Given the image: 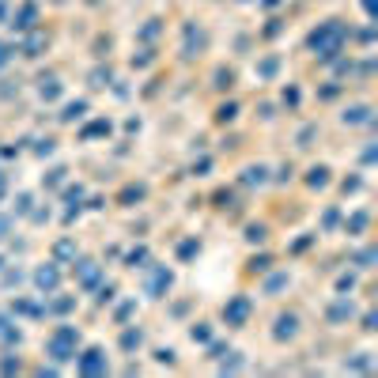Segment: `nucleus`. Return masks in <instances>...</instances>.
<instances>
[{"label": "nucleus", "instance_id": "obj_1", "mask_svg": "<svg viewBox=\"0 0 378 378\" xmlns=\"http://www.w3.org/2000/svg\"><path fill=\"white\" fill-rule=\"evenodd\" d=\"M344 46V27L337 19H329L326 27H318L314 35H310V50L318 53V57H333V53H340Z\"/></svg>", "mask_w": 378, "mask_h": 378}, {"label": "nucleus", "instance_id": "obj_2", "mask_svg": "<svg viewBox=\"0 0 378 378\" xmlns=\"http://www.w3.org/2000/svg\"><path fill=\"white\" fill-rule=\"evenodd\" d=\"M76 348H80V333H76L72 326H61V329H53L50 333V340H46V352L53 355V360H76Z\"/></svg>", "mask_w": 378, "mask_h": 378}, {"label": "nucleus", "instance_id": "obj_3", "mask_svg": "<svg viewBox=\"0 0 378 378\" xmlns=\"http://www.w3.org/2000/svg\"><path fill=\"white\" fill-rule=\"evenodd\" d=\"M250 310H253V307H250V299H246V295H235V299H231V303L224 307L227 326H235V329H239V326H246V321H250Z\"/></svg>", "mask_w": 378, "mask_h": 378}, {"label": "nucleus", "instance_id": "obj_4", "mask_svg": "<svg viewBox=\"0 0 378 378\" xmlns=\"http://www.w3.org/2000/svg\"><path fill=\"white\" fill-rule=\"evenodd\" d=\"M76 367H80L84 374H103L110 363H106V352L103 348H87L84 355H76Z\"/></svg>", "mask_w": 378, "mask_h": 378}, {"label": "nucleus", "instance_id": "obj_5", "mask_svg": "<svg viewBox=\"0 0 378 378\" xmlns=\"http://www.w3.org/2000/svg\"><path fill=\"white\" fill-rule=\"evenodd\" d=\"M276 326H280V329H276V340L295 337V333H299V318L295 314H280V318H276Z\"/></svg>", "mask_w": 378, "mask_h": 378}, {"label": "nucleus", "instance_id": "obj_6", "mask_svg": "<svg viewBox=\"0 0 378 378\" xmlns=\"http://www.w3.org/2000/svg\"><path fill=\"white\" fill-rule=\"evenodd\" d=\"M35 284L42 287V292H53V287L61 284V276H57V269H50V265H46V269L35 273Z\"/></svg>", "mask_w": 378, "mask_h": 378}, {"label": "nucleus", "instance_id": "obj_7", "mask_svg": "<svg viewBox=\"0 0 378 378\" xmlns=\"http://www.w3.org/2000/svg\"><path fill=\"white\" fill-rule=\"evenodd\" d=\"M95 276H98V269H95L91 261H84V269H80V280H84V284H95Z\"/></svg>", "mask_w": 378, "mask_h": 378}, {"label": "nucleus", "instance_id": "obj_8", "mask_svg": "<svg viewBox=\"0 0 378 378\" xmlns=\"http://www.w3.org/2000/svg\"><path fill=\"white\" fill-rule=\"evenodd\" d=\"M189 337H193V340H208V329H205V321H201V329H197V326L189 329Z\"/></svg>", "mask_w": 378, "mask_h": 378}, {"label": "nucleus", "instance_id": "obj_9", "mask_svg": "<svg viewBox=\"0 0 378 378\" xmlns=\"http://www.w3.org/2000/svg\"><path fill=\"white\" fill-rule=\"evenodd\" d=\"M0 64H8V46H0Z\"/></svg>", "mask_w": 378, "mask_h": 378}, {"label": "nucleus", "instance_id": "obj_10", "mask_svg": "<svg viewBox=\"0 0 378 378\" xmlns=\"http://www.w3.org/2000/svg\"><path fill=\"white\" fill-rule=\"evenodd\" d=\"M4 231H8V219H0V239H4Z\"/></svg>", "mask_w": 378, "mask_h": 378}, {"label": "nucleus", "instance_id": "obj_11", "mask_svg": "<svg viewBox=\"0 0 378 378\" xmlns=\"http://www.w3.org/2000/svg\"><path fill=\"white\" fill-rule=\"evenodd\" d=\"M4 189H8V182H4V174H0V197H4Z\"/></svg>", "mask_w": 378, "mask_h": 378}]
</instances>
